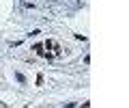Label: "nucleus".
<instances>
[{"label":"nucleus","instance_id":"obj_1","mask_svg":"<svg viewBox=\"0 0 129 108\" xmlns=\"http://www.w3.org/2000/svg\"><path fill=\"white\" fill-rule=\"evenodd\" d=\"M43 50H45L43 43H37V46H35V52H39V54H43Z\"/></svg>","mask_w":129,"mask_h":108},{"label":"nucleus","instance_id":"obj_2","mask_svg":"<svg viewBox=\"0 0 129 108\" xmlns=\"http://www.w3.org/2000/svg\"><path fill=\"white\" fill-rule=\"evenodd\" d=\"M15 78H17V82H22V84H24V82H26V78H24L22 74H15Z\"/></svg>","mask_w":129,"mask_h":108}]
</instances>
